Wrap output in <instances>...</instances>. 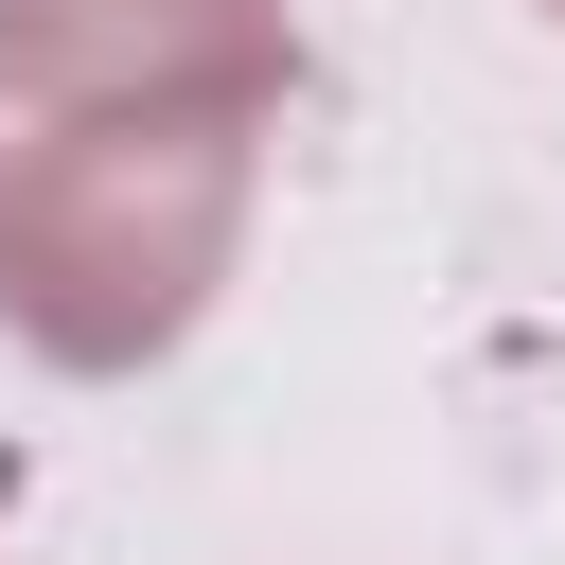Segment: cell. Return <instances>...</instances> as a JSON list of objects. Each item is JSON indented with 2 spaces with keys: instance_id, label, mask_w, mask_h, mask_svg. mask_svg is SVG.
<instances>
[{
  "instance_id": "cell-1",
  "label": "cell",
  "mask_w": 565,
  "mask_h": 565,
  "mask_svg": "<svg viewBox=\"0 0 565 565\" xmlns=\"http://www.w3.org/2000/svg\"><path fill=\"white\" fill-rule=\"evenodd\" d=\"M35 194H88V230L71 212H18V300L71 353H106V265H141V335H177L194 265L230 230V141H194V124H159V141H53Z\"/></svg>"
}]
</instances>
